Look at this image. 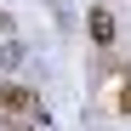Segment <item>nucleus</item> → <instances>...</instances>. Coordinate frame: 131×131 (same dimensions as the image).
<instances>
[{
	"label": "nucleus",
	"mask_w": 131,
	"mask_h": 131,
	"mask_svg": "<svg viewBox=\"0 0 131 131\" xmlns=\"http://www.w3.org/2000/svg\"><path fill=\"white\" fill-rule=\"evenodd\" d=\"M120 108H125V114H131V80L120 85Z\"/></svg>",
	"instance_id": "nucleus-2"
},
{
	"label": "nucleus",
	"mask_w": 131,
	"mask_h": 131,
	"mask_svg": "<svg viewBox=\"0 0 131 131\" xmlns=\"http://www.w3.org/2000/svg\"><path fill=\"white\" fill-rule=\"evenodd\" d=\"M91 34L108 46V40H114V17H108V12H91Z\"/></svg>",
	"instance_id": "nucleus-1"
}]
</instances>
